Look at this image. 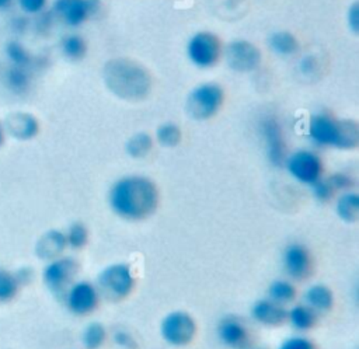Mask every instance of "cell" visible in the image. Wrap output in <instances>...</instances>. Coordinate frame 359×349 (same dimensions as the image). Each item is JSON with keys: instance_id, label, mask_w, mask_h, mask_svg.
I'll return each instance as SVG.
<instances>
[{"instance_id": "6da1fadb", "label": "cell", "mask_w": 359, "mask_h": 349, "mask_svg": "<svg viewBox=\"0 0 359 349\" xmlns=\"http://www.w3.org/2000/svg\"><path fill=\"white\" fill-rule=\"evenodd\" d=\"M107 199L116 216L123 220L139 221L156 212L158 206V188L146 175L129 174L112 182Z\"/></svg>"}, {"instance_id": "7a4b0ae2", "label": "cell", "mask_w": 359, "mask_h": 349, "mask_svg": "<svg viewBox=\"0 0 359 349\" xmlns=\"http://www.w3.org/2000/svg\"><path fill=\"white\" fill-rule=\"evenodd\" d=\"M306 136L316 147L351 150L359 143V128L355 121L339 119L328 112H316L307 121Z\"/></svg>"}, {"instance_id": "3957f363", "label": "cell", "mask_w": 359, "mask_h": 349, "mask_svg": "<svg viewBox=\"0 0 359 349\" xmlns=\"http://www.w3.org/2000/svg\"><path fill=\"white\" fill-rule=\"evenodd\" d=\"M105 78L111 90L116 91L121 97L139 98L149 90L147 71L128 60H111L105 67Z\"/></svg>"}, {"instance_id": "277c9868", "label": "cell", "mask_w": 359, "mask_h": 349, "mask_svg": "<svg viewBox=\"0 0 359 349\" xmlns=\"http://www.w3.org/2000/svg\"><path fill=\"white\" fill-rule=\"evenodd\" d=\"M100 297L109 301L126 299L135 287V276L132 268L125 262H116L100 271L95 285Z\"/></svg>"}, {"instance_id": "5b68a950", "label": "cell", "mask_w": 359, "mask_h": 349, "mask_svg": "<svg viewBox=\"0 0 359 349\" xmlns=\"http://www.w3.org/2000/svg\"><path fill=\"white\" fill-rule=\"evenodd\" d=\"M223 102V87L215 81H203L196 84L188 94L187 111L194 119L206 121L217 114Z\"/></svg>"}, {"instance_id": "8992f818", "label": "cell", "mask_w": 359, "mask_h": 349, "mask_svg": "<svg viewBox=\"0 0 359 349\" xmlns=\"http://www.w3.org/2000/svg\"><path fill=\"white\" fill-rule=\"evenodd\" d=\"M257 133L261 139L265 157L273 167H282L287 156L283 128L278 116L264 114L257 121Z\"/></svg>"}, {"instance_id": "52a82bcc", "label": "cell", "mask_w": 359, "mask_h": 349, "mask_svg": "<svg viewBox=\"0 0 359 349\" xmlns=\"http://www.w3.org/2000/svg\"><path fill=\"white\" fill-rule=\"evenodd\" d=\"M185 53L195 67L210 69L223 55V46L216 34L210 31H198L187 41Z\"/></svg>"}, {"instance_id": "ba28073f", "label": "cell", "mask_w": 359, "mask_h": 349, "mask_svg": "<svg viewBox=\"0 0 359 349\" xmlns=\"http://www.w3.org/2000/svg\"><path fill=\"white\" fill-rule=\"evenodd\" d=\"M283 165L294 181L307 186L318 181L324 171L321 157L310 149H297L289 153L283 161Z\"/></svg>"}, {"instance_id": "9c48e42d", "label": "cell", "mask_w": 359, "mask_h": 349, "mask_svg": "<svg viewBox=\"0 0 359 349\" xmlns=\"http://www.w3.org/2000/svg\"><path fill=\"white\" fill-rule=\"evenodd\" d=\"M77 272L79 264L76 259L72 256H59L46 262L42 269V280L50 293L63 297L74 282Z\"/></svg>"}, {"instance_id": "30bf717a", "label": "cell", "mask_w": 359, "mask_h": 349, "mask_svg": "<svg viewBox=\"0 0 359 349\" xmlns=\"http://www.w3.org/2000/svg\"><path fill=\"white\" fill-rule=\"evenodd\" d=\"M196 332V322L194 317L182 310H175L164 315L160 324V334L163 339L171 346L188 345Z\"/></svg>"}, {"instance_id": "8fae6325", "label": "cell", "mask_w": 359, "mask_h": 349, "mask_svg": "<svg viewBox=\"0 0 359 349\" xmlns=\"http://www.w3.org/2000/svg\"><path fill=\"white\" fill-rule=\"evenodd\" d=\"M98 8V0H53L50 11L65 25L77 28L90 20Z\"/></svg>"}, {"instance_id": "7c38bea8", "label": "cell", "mask_w": 359, "mask_h": 349, "mask_svg": "<svg viewBox=\"0 0 359 349\" xmlns=\"http://www.w3.org/2000/svg\"><path fill=\"white\" fill-rule=\"evenodd\" d=\"M62 299L65 300L66 308L73 315H87L97 308L100 294L94 283L88 280H74Z\"/></svg>"}, {"instance_id": "4fadbf2b", "label": "cell", "mask_w": 359, "mask_h": 349, "mask_svg": "<svg viewBox=\"0 0 359 349\" xmlns=\"http://www.w3.org/2000/svg\"><path fill=\"white\" fill-rule=\"evenodd\" d=\"M226 62L230 69L241 73L252 71L259 66L261 52L247 39H234L223 48Z\"/></svg>"}, {"instance_id": "5bb4252c", "label": "cell", "mask_w": 359, "mask_h": 349, "mask_svg": "<svg viewBox=\"0 0 359 349\" xmlns=\"http://www.w3.org/2000/svg\"><path fill=\"white\" fill-rule=\"evenodd\" d=\"M282 265L285 273L290 279H304L311 269V256L307 247L302 242L287 244L282 254Z\"/></svg>"}, {"instance_id": "9a60e30c", "label": "cell", "mask_w": 359, "mask_h": 349, "mask_svg": "<svg viewBox=\"0 0 359 349\" xmlns=\"http://www.w3.org/2000/svg\"><path fill=\"white\" fill-rule=\"evenodd\" d=\"M219 342L229 349H244L248 343V329L237 315H223L216 327Z\"/></svg>"}, {"instance_id": "2e32d148", "label": "cell", "mask_w": 359, "mask_h": 349, "mask_svg": "<svg viewBox=\"0 0 359 349\" xmlns=\"http://www.w3.org/2000/svg\"><path fill=\"white\" fill-rule=\"evenodd\" d=\"M3 125L6 133L18 140H31L39 133L41 129L38 118L25 111H14L8 114Z\"/></svg>"}, {"instance_id": "e0dca14e", "label": "cell", "mask_w": 359, "mask_h": 349, "mask_svg": "<svg viewBox=\"0 0 359 349\" xmlns=\"http://www.w3.org/2000/svg\"><path fill=\"white\" fill-rule=\"evenodd\" d=\"M287 308L271 299H259L251 306V317L261 325L276 327L286 321Z\"/></svg>"}, {"instance_id": "ac0fdd59", "label": "cell", "mask_w": 359, "mask_h": 349, "mask_svg": "<svg viewBox=\"0 0 359 349\" xmlns=\"http://www.w3.org/2000/svg\"><path fill=\"white\" fill-rule=\"evenodd\" d=\"M67 248L66 240H65V233L56 228L48 230L41 238L36 241L35 245V254L38 258L43 261H52L55 258L62 256V252Z\"/></svg>"}, {"instance_id": "d6986e66", "label": "cell", "mask_w": 359, "mask_h": 349, "mask_svg": "<svg viewBox=\"0 0 359 349\" xmlns=\"http://www.w3.org/2000/svg\"><path fill=\"white\" fill-rule=\"evenodd\" d=\"M303 300L304 304L316 313H324L332 307L334 294L328 286L323 283H314L304 290Z\"/></svg>"}, {"instance_id": "ffe728a7", "label": "cell", "mask_w": 359, "mask_h": 349, "mask_svg": "<svg viewBox=\"0 0 359 349\" xmlns=\"http://www.w3.org/2000/svg\"><path fill=\"white\" fill-rule=\"evenodd\" d=\"M6 88L17 95L25 94L31 85V73L27 67L10 64L3 74Z\"/></svg>"}, {"instance_id": "44dd1931", "label": "cell", "mask_w": 359, "mask_h": 349, "mask_svg": "<svg viewBox=\"0 0 359 349\" xmlns=\"http://www.w3.org/2000/svg\"><path fill=\"white\" fill-rule=\"evenodd\" d=\"M268 46L276 56L289 57L299 50V41L292 32L280 29L268 36Z\"/></svg>"}, {"instance_id": "7402d4cb", "label": "cell", "mask_w": 359, "mask_h": 349, "mask_svg": "<svg viewBox=\"0 0 359 349\" xmlns=\"http://www.w3.org/2000/svg\"><path fill=\"white\" fill-rule=\"evenodd\" d=\"M286 321L296 331H309L317 322V313L304 303L292 306L286 313Z\"/></svg>"}, {"instance_id": "603a6c76", "label": "cell", "mask_w": 359, "mask_h": 349, "mask_svg": "<svg viewBox=\"0 0 359 349\" xmlns=\"http://www.w3.org/2000/svg\"><path fill=\"white\" fill-rule=\"evenodd\" d=\"M338 217L346 223H353L359 219V195L355 191L341 192L335 202Z\"/></svg>"}, {"instance_id": "cb8c5ba5", "label": "cell", "mask_w": 359, "mask_h": 349, "mask_svg": "<svg viewBox=\"0 0 359 349\" xmlns=\"http://www.w3.org/2000/svg\"><path fill=\"white\" fill-rule=\"evenodd\" d=\"M4 55L10 62V64L13 66L29 69L31 64L34 63V57L31 52L17 39H11L4 45Z\"/></svg>"}, {"instance_id": "d4e9b609", "label": "cell", "mask_w": 359, "mask_h": 349, "mask_svg": "<svg viewBox=\"0 0 359 349\" xmlns=\"http://www.w3.org/2000/svg\"><path fill=\"white\" fill-rule=\"evenodd\" d=\"M266 294H268V299H271L272 301L285 306L294 299L296 287L287 279H275L273 282L269 283L266 289Z\"/></svg>"}, {"instance_id": "484cf974", "label": "cell", "mask_w": 359, "mask_h": 349, "mask_svg": "<svg viewBox=\"0 0 359 349\" xmlns=\"http://www.w3.org/2000/svg\"><path fill=\"white\" fill-rule=\"evenodd\" d=\"M60 50L70 60H80L87 53V42L80 34H67L60 41Z\"/></svg>"}, {"instance_id": "4316f807", "label": "cell", "mask_w": 359, "mask_h": 349, "mask_svg": "<svg viewBox=\"0 0 359 349\" xmlns=\"http://www.w3.org/2000/svg\"><path fill=\"white\" fill-rule=\"evenodd\" d=\"M151 149L153 137L147 132H136L125 144V150L132 158H143L150 153Z\"/></svg>"}, {"instance_id": "83f0119b", "label": "cell", "mask_w": 359, "mask_h": 349, "mask_svg": "<svg viewBox=\"0 0 359 349\" xmlns=\"http://www.w3.org/2000/svg\"><path fill=\"white\" fill-rule=\"evenodd\" d=\"M107 339L105 327L101 322H90L81 332V343L84 349H100Z\"/></svg>"}, {"instance_id": "f1b7e54d", "label": "cell", "mask_w": 359, "mask_h": 349, "mask_svg": "<svg viewBox=\"0 0 359 349\" xmlns=\"http://www.w3.org/2000/svg\"><path fill=\"white\" fill-rule=\"evenodd\" d=\"M156 140L163 147H175L181 142V129L174 122H164L156 130Z\"/></svg>"}, {"instance_id": "f546056e", "label": "cell", "mask_w": 359, "mask_h": 349, "mask_svg": "<svg viewBox=\"0 0 359 349\" xmlns=\"http://www.w3.org/2000/svg\"><path fill=\"white\" fill-rule=\"evenodd\" d=\"M63 233H65V240H66L67 248L81 249L88 241V230H87L86 224H83L81 221L72 223L67 227V230Z\"/></svg>"}, {"instance_id": "4dcf8cb0", "label": "cell", "mask_w": 359, "mask_h": 349, "mask_svg": "<svg viewBox=\"0 0 359 349\" xmlns=\"http://www.w3.org/2000/svg\"><path fill=\"white\" fill-rule=\"evenodd\" d=\"M20 285L14 276V272H10L4 268H0V304L8 303L18 294Z\"/></svg>"}, {"instance_id": "1f68e13d", "label": "cell", "mask_w": 359, "mask_h": 349, "mask_svg": "<svg viewBox=\"0 0 359 349\" xmlns=\"http://www.w3.org/2000/svg\"><path fill=\"white\" fill-rule=\"evenodd\" d=\"M310 189H311L313 198L321 203L328 202L335 195V191L331 186V184L328 182L327 177L325 178L321 177L318 181H316L313 185H310Z\"/></svg>"}, {"instance_id": "d6a6232c", "label": "cell", "mask_w": 359, "mask_h": 349, "mask_svg": "<svg viewBox=\"0 0 359 349\" xmlns=\"http://www.w3.org/2000/svg\"><path fill=\"white\" fill-rule=\"evenodd\" d=\"M328 182L331 184V186L334 188L335 192H345V191H351L353 186V178L342 171L338 172H332L331 175L327 177Z\"/></svg>"}, {"instance_id": "836d02e7", "label": "cell", "mask_w": 359, "mask_h": 349, "mask_svg": "<svg viewBox=\"0 0 359 349\" xmlns=\"http://www.w3.org/2000/svg\"><path fill=\"white\" fill-rule=\"evenodd\" d=\"M278 349H316V346L307 336L293 335L285 338L278 346Z\"/></svg>"}, {"instance_id": "e575fe53", "label": "cell", "mask_w": 359, "mask_h": 349, "mask_svg": "<svg viewBox=\"0 0 359 349\" xmlns=\"http://www.w3.org/2000/svg\"><path fill=\"white\" fill-rule=\"evenodd\" d=\"M17 4L22 14L36 15L46 8L48 0H17Z\"/></svg>"}, {"instance_id": "d590c367", "label": "cell", "mask_w": 359, "mask_h": 349, "mask_svg": "<svg viewBox=\"0 0 359 349\" xmlns=\"http://www.w3.org/2000/svg\"><path fill=\"white\" fill-rule=\"evenodd\" d=\"M112 342L122 349H136V341L126 329H115L112 334Z\"/></svg>"}, {"instance_id": "8d00e7d4", "label": "cell", "mask_w": 359, "mask_h": 349, "mask_svg": "<svg viewBox=\"0 0 359 349\" xmlns=\"http://www.w3.org/2000/svg\"><path fill=\"white\" fill-rule=\"evenodd\" d=\"M317 59L313 55H304L299 60V71L303 76H313L317 71Z\"/></svg>"}, {"instance_id": "74e56055", "label": "cell", "mask_w": 359, "mask_h": 349, "mask_svg": "<svg viewBox=\"0 0 359 349\" xmlns=\"http://www.w3.org/2000/svg\"><path fill=\"white\" fill-rule=\"evenodd\" d=\"M346 22H348L349 29L353 34H358V29H359V4L356 1L348 8Z\"/></svg>"}, {"instance_id": "f35d334b", "label": "cell", "mask_w": 359, "mask_h": 349, "mask_svg": "<svg viewBox=\"0 0 359 349\" xmlns=\"http://www.w3.org/2000/svg\"><path fill=\"white\" fill-rule=\"evenodd\" d=\"M14 276H15L18 285H20V286H24V285H28V283L32 282V279H34V271H32V268H29V266H21V268H18V269L14 272Z\"/></svg>"}, {"instance_id": "ab89813d", "label": "cell", "mask_w": 359, "mask_h": 349, "mask_svg": "<svg viewBox=\"0 0 359 349\" xmlns=\"http://www.w3.org/2000/svg\"><path fill=\"white\" fill-rule=\"evenodd\" d=\"M29 25V18L24 14V15H18V17H14L11 20V28L14 32H18V34H22Z\"/></svg>"}, {"instance_id": "60d3db41", "label": "cell", "mask_w": 359, "mask_h": 349, "mask_svg": "<svg viewBox=\"0 0 359 349\" xmlns=\"http://www.w3.org/2000/svg\"><path fill=\"white\" fill-rule=\"evenodd\" d=\"M6 129H4V125H3V122L0 121V147H3V144H4V142H6Z\"/></svg>"}, {"instance_id": "b9f144b4", "label": "cell", "mask_w": 359, "mask_h": 349, "mask_svg": "<svg viewBox=\"0 0 359 349\" xmlns=\"http://www.w3.org/2000/svg\"><path fill=\"white\" fill-rule=\"evenodd\" d=\"M13 4V0H0V11L7 10Z\"/></svg>"}]
</instances>
